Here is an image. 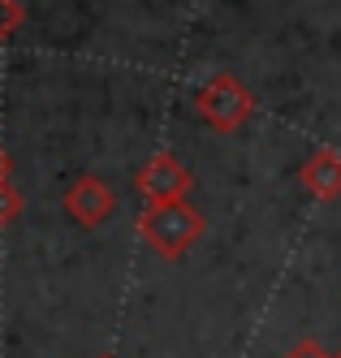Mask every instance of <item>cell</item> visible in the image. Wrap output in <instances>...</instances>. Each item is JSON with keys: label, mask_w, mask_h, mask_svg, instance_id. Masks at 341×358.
<instances>
[{"label": "cell", "mask_w": 341, "mask_h": 358, "mask_svg": "<svg viewBox=\"0 0 341 358\" xmlns=\"http://www.w3.org/2000/svg\"><path fill=\"white\" fill-rule=\"evenodd\" d=\"M22 208H26L22 190H18L13 182H5V186H0V229H5V224H13V220L22 216Z\"/></svg>", "instance_id": "cell-6"}, {"label": "cell", "mask_w": 341, "mask_h": 358, "mask_svg": "<svg viewBox=\"0 0 341 358\" xmlns=\"http://www.w3.org/2000/svg\"><path fill=\"white\" fill-rule=\"evenodd\" d=\"M195 186V173L181 164L177 156H169V151H160V156H151L139 173H134V190L147 199V203H177L186 199Z\"/></svg>", "instance_id": "cell-3"}, {"label": "cell", "mask_w": 341, "mask_h": 358, "mask_svg": "<svg viewBox=\"0 0 341 358\" xmlns=\"http://www.w3.org/2000/svg\"><path fill=\"white\" fill-rule=\"evenodd\" d=\"M302 186H307V194L311 199H320V203H333V199H341V156L333 147H324V151H316L307 164H302Z\"/></svg>", "instance_id": "cell-5"}, {"label": "cell", "mask_w": 341, "mask_h": 358, "mask_svg": "<svg viewBox=\"0 0 341 358\" xmlns=\"http://www.w3.org/2000/svg\"><path fill=\"white\" fill-rule=\"evenodd\" d=\"M285 358H333V354H324V345H320V341H298Z\"/></svg>", "instance_id": "cell-8"}, {"label": "cell", "mask_w": 341, "mask_h": 358, "mask_svg": "<svg viewBox=\"0 0 341 358\" xmlns=\"http://www.w3.org/2000/svg\"><path fill=\"white\" fill-rule=\"evenodd\" d=\"M26 22V9L22 0H0V43H5L9 35H18V27Z\"/></svg>", "instance_id": "cell-7"}, {"label": "cell", "mask_w": 341, "mask_h": 358, "mask_svg": "<svg viewBox=\"0 0 341 358\" xmlns=\"http://www.w3.org/2000/svg\"><path fill=\"white\" fill-rule=\"evenodd\" d=\"M9 177H13V156H9L5 147H0V186H5Z\"/></svg>", "instance_id": "cell-9"}, {"label": "cell", "mask_w": 341, "mask_h": 358, "mask_svg": "<svg viewBox=\"0 0 341 358\" xmlns=\"http://www.w3.org/2000/svg\"><path fill=\"white\" fill-rule=\"evenodd\" d=\"M139 238L155 255L177 259V255H186L203 238V216L190 208L186 199H177V203H147L143 216H139Z\"/></svg>", "instance_id": "cell-1"}, {"label": "cell", "mask_w": 341, "mask_h": 358, "mask_svg": "<svg viewBox=\"0 0 341 358\" xmlns=\"http://www.w3.org/2000/svg\"><path fill=\"white\" fill-rule=\"evenodd\" d=\"M333 358H341V350H337V354H333Z\"/></svg>", "instance_id": "cell-10"}, {"label": "cell", "mask_w": 341, "mask_h": 358, "mask_svg": "<svg viewBox=\"0 0 341 358\" xmlns=\"http://www.w3.org/2000/svg\"><path fill=\"white\" fill-rule=\"evenodd\" d=\"M61 208H65V216L78 229H99L104 220H113V212H117V190L104 182V177L87 173V177H78V182L65 190Z\"/></svg>", "instance_id": "cell-4"}, {"label": "cell", "mask_w": 341, "mask_h": 358, "mask_svg": "<svg viewBox=\"0 0 341 358\" xmlns=\"http://www.w3.org/2000/svg\"><path fill=\"white\" fill-rule=\"evenodd\" d=\"M195 113L221 134H233L255 117V95L246 91L242 78L233 73H212L199 91H195Z\"/></svg>", "instance_id": "cell-2"}]
</instances>
